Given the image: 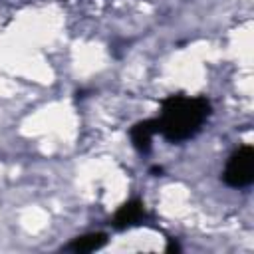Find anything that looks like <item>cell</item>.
I'll return each instance as SVG.
<instances>
[{"label":"cell","mask_w":254,"mask_h":254,"mask_svg":"<svg viewBox=\"0 0 254 254\" xmlns=\"http://www.w3.org/2000/svg\"><path fill=\"white\" fill-rule=\"evenodd\" d=\"M107 242H109V238L105 232H87V234H81V236H75L73 240H69L64 246V250L73 252V254H87V252L101 250Z\"/></svg>","instance_id":"5"},{"label":"cell","mask_w":254,"mask_h":254,"mask_svg":"<svg viewBox=\"0 0 254 254\" xmlns=\"http://www.w3.org/2000/svg\"><path fill=\"white\" fill-rule=\"evenodd\" d=\"M155 135H157V121H155V117L137 121V123H133L129 127L131 145L141 155H149L151 153V149H153V137Z\"/></svg>","instance_id":"4"},{"label":"cell","mask_w":254,"mask_h":254,"mask_svg":"<svg viewBox=\"0 0 254 254\" xmlns=\"http://www.w3.org/2000/svg\"><path fill=\"white\" fill-rule=\"evenodd\" d=\"M147 220H149V212H147L145 202L139 198H131L115 210V214L111 218V226L115 230H127V228L141 226Z\"/></svg>","instance_id":"3"},{"label":"cell","mask_w":254,"mask_h":254,"mask_svg":"<svg viewBox=\"0 0 254 254\" xmlns=\"http://www.w3.org/2000/svg\"><path fill=\"white\" fill-rule=\"evenodd\" d=\"M212 115V103L204 95L173 93L161 101L157 135L169 143H185L196 137Z\"/></svg>","instance_id":"1"},{"label":"cell","mask_w":254,"mask_h":254,"mask_svg":"<svg viewBox=\"0 0 254 254\" xmlns=\"http://www.w3.org/2000/svg\"><path fill=\"white\" fill-rule=\"evenodd\" d=\"M222 183L230 189H246L254 183V147L240 145L224 165Z\"/></svg>","instance_id":"2"}]
</instances>
